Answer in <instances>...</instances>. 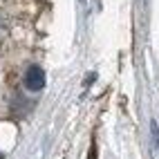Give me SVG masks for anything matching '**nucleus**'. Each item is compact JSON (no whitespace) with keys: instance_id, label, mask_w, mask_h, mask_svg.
Wrapping results in <instances>:
<instances>
[{"instance_id":"nucleus-1","label":"nucleus","mask_w":159,"mask_h":159,"mask_svg":"<svg viewBox=\"0 0 159 159\" xmlns=\"http://www.w3.org/2000/svg\"><path fill=\"white\" fill-rule=\"evenodd\" d=\"M25 85H27V90H31V92L43 90V88H45V72L40 70L38 65H31V67L27 70V74H25Z\"/></svg>"},{"instance_id":"nucleus-2","label":"nucleus","mask_w":159,"mask_h":159,"mask_svg":"<svg viewBox=\"0 0 159 159\" xmlns=\"http://www.w3.org/2000/svg\"><path fill=\"white\" fill-rule=\"evenodd\" d=\"M0 159H2V155H0Z\"/></svg>"}]
</instances>
